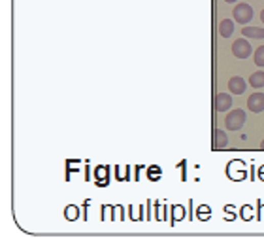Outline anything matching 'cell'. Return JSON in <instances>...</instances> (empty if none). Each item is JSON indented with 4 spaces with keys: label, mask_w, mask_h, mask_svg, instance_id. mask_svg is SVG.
I'll list each match as a JSON object with an SVG mask.
<instances>
[{
    "label": "cell",
    "mask_w": 264,
    "mask_h": 244,
    "mask_svg": "<svg viewBox=\"0 0 264 244\" xmlns=\"http://www.w3.org/2000/svg\"><path fill=\"white\" fill-rule=\"evenodd\" d=\"M232 53L234 57H238V59H247V57L253 53V48L246 38H239V40H236L232 44Z\"/></svg>",
    "instance_id": "obj_3"
},
{
    "label": "cell",
    "mask_w": 264,
    "mask_h": 244,
    "mask_svg": "<svg viewBox=\"0 0 264 244\" xmlns=\"http://www.w3.org/2000/svg\"><path fill=\"white\" fill-rule=\"evenodd\" d=\"M247 108L255 114H260L264 110V93H253L247 99Z\"/></svg>",
    "instance_id": "obj_5"
},
{
    "label": "cell",
    "mask_w": 264,
    "mask_h": 244,
    "mask_svg": "<svg viewBox=\"0 0 264 244\" xmlns=\"http://www.w3.org/2000/svg\"><path fill=\"white\" fill-rule=\"evenodd\" d=\"M246 123V112L244 110H230L227 114V119H225V125L230 131H239Z\"/></svg>",
    "instance_id": "obj_2"
},
{
    "label": "cell",
    "mask_w": 264,
    "mask_h": 244,
    "mask_svg": "<svg viewBox=\"0 0 264 244\" xmlns=\"http://www.w3.org/2000/svg\"><path fill=\"white\" fill-rule=\"evenodd\" d=\"M232 108V93H219L215 97V110L217 112H228Z\"/></svg>",
    "instance_id": "obj_4"
},
{
    "label": "cell",
    "mask_w": 264,
    "mask_h": 244,
    "mask_svg": "<svg viewBox=\"0 0 264 244\" xmlns=\"http://www.w3.org/2000/svg\"><path fill=\"white\" fill-rule=\"evenodd\" d=\"M227 146H228L227 132L223 131V129H215L213 131V148L221 150V148H227Z\"/></svg>",
    "instance_id": "obj_7"
},
{
    "label": "cell",
    "mask_w": 264,
    "mask_h": 244,
    "mask_svg": "<svg viewBox=\"0 0 264 244\" xmlns=\"http://www.w3.org/2000/svg\"><path fill=\"white\" fill-rule=\"evenodd\" d=\"M249 83H251L255 89L264 87V72H255V74H251V78H249Z\"/></svg>",
    "instance_id": "obj_10"
},
{
    "label": "cell",
    "mask_w": 264,
    "mask_h": 244,
    "mask_svg": "<svg viewBox=\"0 0 264 244\" xmlns=\"http://www.w3.org/2000/svg\"><path fill=\"white\" fill-rule=\"evenodd\" d=\"M232 17L236 23H239V25H247V23L253 19V8L249 6V4H246V2H239L238 6H234Z\"/></svg>",
    "instance_id": "obj_1"
},
{
    "label": "cell",
    "mask_w": 264,
    "mask_h": 244,
    "mask_svg": "<svg viewBox=\"0 0 264 244\" xmlns=\"http://www.w3.org/2000/svg\"><path fill=\"white\" fill-rule=\"evenodd\" d=\"M227 4H234V2H238V0H225Z\"/></svg>",
    "instance_id": "obj_12"
},
{
    "label": "cell",
    "mask_w": 264,
    "mask_h": 244,
    "mask_svg": "<svg viewBox=\"0 0 264 244\" xmlns=\"http://www.w3.org/2000/svg\"><path fill=\"white\" fill-rule=\"evenodd\" d=\"M255 64L264 66V46L257 48V51H255Z\"/></svg>",
    "instance_id": "obj_11"
},
{
    "label": "cell",
    "mask_w": 264,
    "mask_h": 244,
    "mask_svg": "<svg viewBox=\"0 0 264 244\" xmlns=\"http://www.w3.org/2000/svg\"><path fill=\"white\" fill-rule=\"evenodd\" d=\"M219 34L223 38H230L234 34V21L232 19H223L219 23Z\"/></svg>",
    "instance_id": "obj_8"
},
{
    "label": "cell",
    "mask_w": 264,
    "mask_h": 244,
    "mask_svg": "<svg viewBox=\"0 0 264 244\" xmlns=\"http://www.w3.org/2000/svg\"><path fill=\"white\" fill-rule=\"evenodd\" d=\"M246 81H244V78H239V76H234V78H230L228 80V93L232 95H242L246 93Z\"/></svg>",
    "instance_id": "obj_6"
},
{
    "label": "cell",
    "mask_w": 264,
    "mask_h": 244,
    "mask_svg": "<svg viewBox=\"0 0 264 244\" xmlns=\"http://www.w3.org/2000/svg\"><path fill=\"white\" fill-rule=\"evenodd\" d=\"M260 19H262V23H264V10L260 12Z\"/></svg>",
    "instance_id": "obj_13"
},
{
    "label": "cell",
    "mask_w": 264,
    "mask_h": 244,
    "mask_svg": "<svg viewBox=\"0 0 264 244\" xmlns=\"http://www.w3.org/2000/svg\"><path fill=\"white\" fill-rule=\"evenodd\" d=\"M242 34L246 38H264V29H258V27H244V29H242Z\"/></svg>",
    "instance_id": "obj_9"
},
{
    "label": "cell",
    "mask_w": 264,
    "mask_h": 244,
    "mask_svg": "<svg viewBox=\"0 0 264 244\" xmlns=\"http://www.w3.org/2000/svg\"><path fill=\"white\" fill-rule=\"evenodd\" d=\"M260 150H264V138H262V142H260Z\"/></svg>",
    "instance_id": "obj_14"
}]
</instances>
